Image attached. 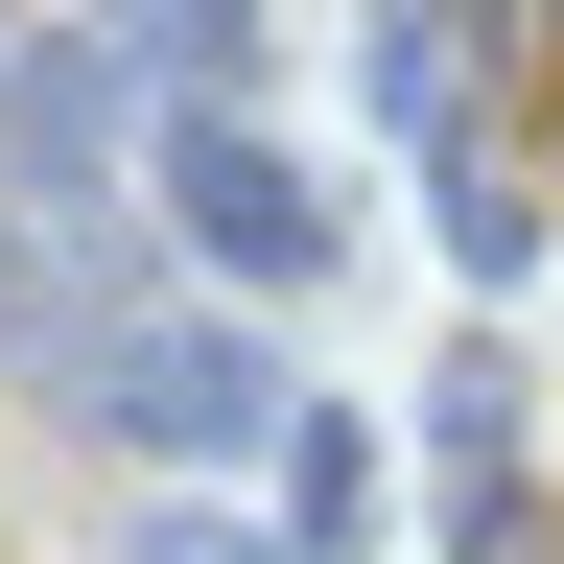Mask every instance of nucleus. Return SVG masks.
I'll list each match as a JSON object with an SVG mask.
<instances>
[{"mask_svg": "<svg viewBox=\"0 0 564 564\" xmlns=\"http://www.w3.org/2000/svg\"><path fill=\"white\" fill-rule=\"evenodd\" d=\"M0 141H24L47 188L118 165V47H0Z\"/></svg>", "mask_w": 564, "mask_h": 564, "instance_id": "obj_3", "label": "nucleus"}, {"mask_svg": "<svg viewBox=\"0 0 564 564\" xmlns=\"http://www.w3.org/2000/svg\"><path fill=\"white\" fill-rule=\"evenodd\" d=\"M95 24H118L141 70H236V47H259V0H95Z\"/></svg>", "mask_w": 564, "mask_h": 564, "instance_id": "obj_4", "label": "nucleus"}, {"mask_svg": "<svg viewBox=\"0 0 564 564\" xmlns=\"http://www.w3.org/2000/svg\"><path fill=\"white\" fill-rule=\"evenodd\" d=\"M141 564H259V541H212V518H141Z\"/></svg>", "mask_w": 564, "mask_h": 564, "instance_id": "obj_6", "label": "nucleus"}, {"mask_svg": "<svg viewBox=\"0 0 564 564\" xmlns=\"http://www.w3.org/2000/svg\"><path fill=\"white\" fill-rule=\"evenodd\" d=\"M165 212L212 236V282H329V259H352L329 165H282L259 118H165Z\"/></svg>", "mask_w": 564, "mask_h": 564, "instance_id": "obj_1", "label": "nucleus"}, {"mask_svg": "<svg viewBox=\"0 0 564 564\" xmlns=\"http://www.w3.org/2000/svg\"><path fill=\"white\" fill-rule=\"evenodd\" d=\"M447 564H541V518H518V494H470V541H447Z\"/></svg>", "mask_w": 564, "mask_h": 564, "instance_id": "obj_5", "label": "nucleus"}, {"mask_svg": "<svg viewBox=\"0 0 564 564\" xmlns=\"http://www.w3.org/2000/svg\"><path fill=\"white\" fill-rule=\"evenodd\" d=\"M95 423H141V447H282L259 352H236V329H188V306H141V329H95Z\"/></svg>", "mask_w": 564, "mask_h": 564, "instance_id": "obj_2", "label": "nucleus"}]
</instances>
